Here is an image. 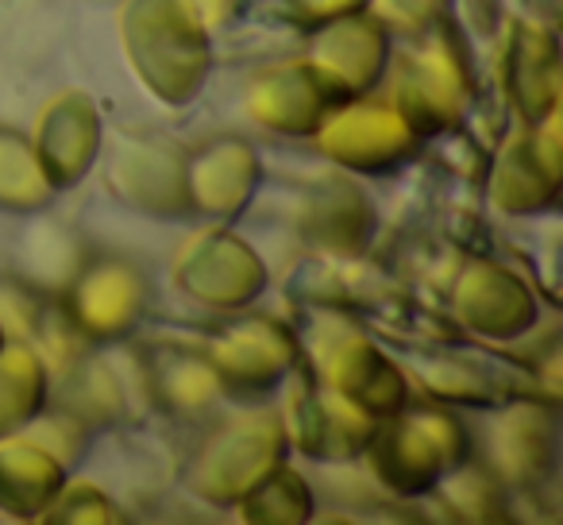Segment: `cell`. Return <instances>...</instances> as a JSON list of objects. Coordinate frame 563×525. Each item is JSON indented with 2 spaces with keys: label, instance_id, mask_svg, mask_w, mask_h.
<instances>
[{
  "label": "cell",
  "instance_id": "6da1fadb",
  "mask_svg": "<svg viewBox=\"0 0 563 525\" xmlns=\"http://www.w3.org/2000/svg\"><path fill=\"white\" fill-rule=\"evenodd\" d=\"M120 40L135 81L166 109L201 97L212 70V28L194 0H128Z\"/></svg>",
  "mask_w": 563,
  "mask_h": 525
},
{
  "label": "cell",
  "instance_id": "7a4b0ae2",
  "mask_svg": "<svg viewBox=\"0 0 563 525\" xmlns=\"http://www.w3.org/2000/svg\"><path fill=\"white\" fill-rule=\"evenodd\" d=\"M367 475L394 499H424L440 479L471 460V429L444 406H401L363 445Z\"/></svg>",
  "mask_w": 563,
  "mask_h": 525
},
{
  "label": "cell",
  "instance_id": "3957f363",
  "mask_svg": "<svg viewBox=\"0 0 563 525\" xmlns=\"http://www.w3.org/2000/svg\"><path fill=\"white\" fill-rule=\"evenodd\" d=\"M286 452H290V437L278 409L251 406L205 433L181 479L194 499L209 506H235L258 479L286 460Z\"/></svg>",
  "mask_w": 563,
  "mask_h": 525
},
{
  "label": "cell",
  "instance_id": "277c9868",
  "mask_svg": "<svg viewBox=\"0 0 563 525\" xmlns=\"http://www.w3.org/2000/svg\"><path fill=\"white\" fill-rule=\"evenodd\" d=\"M301 360L317 383L336 391L340 398L360 406L375 422L398 414L409 402L406 371L347 317H313V332L301 348Z\"/></svg>",
  "mask_w": 563,
  "mask_h": 525
},
{
  "label": "cell",
  "instance_id": "5b68a950",
  "mask_svg": "<svg viewBox=\"0 0 563 525\" xmlns=\"http://www.w3.org/2000/svg\"><path fill=\"white\" fill-rule=\"evenodd\" d=\"M394 74L398 78L390 89V105L417 128L421 140L463 124L475 97V74L460 32L448 20L409 40V51L398 58Z\"/></svg>",
  "mask_w": 563,
  "mask_h": 525
},
{
  "label": "cell",
  "instance_id": "8992f818",
  "mask_svg": "<svg viewBox=\"0 0 563 525\" xmlns=\"http://www.w3.org/2000/svg\"><path fill=\"white\" fill-rule=\"evenodd\" d=\"M147 306L151 278L128 255H89L63 283V317L89 348L128 340Z\"/></svg>",
  "mask_w": 563,
  "mask_h": 525
},
{
  "label": "cell",
  "instance_id": "52a82bcc",
  "mask_svg": "<svg viewBox=\"0 0 563 525\" xmlns=\"http://www.w3.org/2000/svg\"><path fill=\"white\" fill-rule=\"evenodd\" d=\"M205 360L217 371L224 398L263 402L298 371L301 340L290 325L247 314L212 332L205 344Z\"/></svg>",
  "mask_w": 563,
  "mask_h": 525
},
{
  "label": "cell",
  "instance_id": "ba28073f",
  "mask_svg": "<svg viewBox=\"0 0 563 525\" xmlns=\"http://www.w3.org/2000/svg\"><path fill=\"white\" fill-rule=\"evenodd\" d=\"M313 140L332 166H340L344 174H367V178H383L409 166L424 143L390 101H375L371 94L332 109Z\"/></svg>",
  "mask_w": 563,
  "mask_h": 525
},
{
  "label": "cell",
  "instance_id": "9c48e42d",
  "mask_svg": "<svg viewBox=\"0 0 563 525\" xmlns=\"http://www.w3.org/2000/svg\"><path fill=\"white\" fill-rule=\"evenodd\" d=\"M186 155L174 140L163 135L124 132L112 140L104 155V186L120 205L155 220H189Z\"/></svg>",
  "mask_w": 563,
  "mask_h": 525
},
{
  "label": "cell",
  "instance_id": "30bf717a",
  "mask_svg": "<svg viewBox=\"0 0 563 525\" xmlns=\"http://www.w3.org/2000/svg\"><path fill=\"white\" fill-rule=\"evenodd\" d=\"M174 283L186 298L201 302L220 314H240L255 306L266 294V263L247 240L232 228H205L186 248L178 251L174 263Z\"/></svg>",
  "mask_w": 563,
  "mask_h": 525
},
{
  "label": "cell",
  "instance_id": "8fae6325",
  "mask_svg": "<svg viewBox=\"0 0 563 525\" xmlns=\"http://www.w3.org/2000/svg\"><path fill=\"white\" fill-rule=\"evenodd\" d=\"M555 445L560 429L552 409L540 402H509L478 425V437H471V460L501 486H532L552 471Z\"/></svg>",
  "mask_w": 563,
  "mask_h": 525
},
{
  "label": "cell",
  "instance_id": "7c38bea8",
  "mask_svg": "<svg viewBox=\"0 0 563 525\" xmlns=\"http://www.w3.org/2000/svg\"><path fill=\"white\" fill-rule=\"evenodd\" d=\"M563 186V135L560 112L540 124H525L498 151L490 166V201L506 217H537L552 209Z\"/></svg>",
  "mask_w": 563,
  "mask_h": 525
},
{
  "label": "cell",
  "instance_id": "4fadbf2b",
  "mask_svg": "<svg viewBox=\"0 0 563 525\" xmlns=\"http://www.w3.org/2000/svg\"><path fill=\"white\" fill-rule=\"evenodd\" d=\"M340 89L309 58L258 70L247 86V117L255 128L282 140H313L332 109H340Z\"/></svg>",
  "mask_w": 563,
  "mask_h": 525
},
{
  "label": "cell",
  "instance_id": "5bb4252c",
  "mask_svg": "<svg viewBox=\"0 0 563 525\" xmlns=\"http://www.w3.org/2000/svg\"><path fill=\"white\" fill-rule=\"evenodd\" d=\"M294 379V375H290ZM286 437L294 448L321 463H347L360 460L363 445L375 433V417L363 414L360 406H352L347 398H340L336 391L317 383L309 371H301L290 386V402H286Z\"/></svg>",
  "mask_w": 563,
  "mask_h": 525
},
{
  "label": "cell",
  "instance_id": "9a60e30c",
  "mask_svg": "<svg viewBox=\"0 0 563 525\" xmlns=\"http://www.w3.org/2000/svg\"><path fill=\"white\" fill-rule=\"evenodd\" d=\"M537 294L498 259H471L452 283V317L494 344L517 340L537 325Z\"/></svg>",
  "mask_w": 563,
  "mask_h": 525
},
{
  "label": "cell",
  "instance_id": "2e32d148",
  "mask_svg": "<svg viewBox=\"0 0 563 525\" xmlns=\"http://www.w3.org/2000/svg\"><path fill=\"white\" fill-rule=\"evenodd\" d=\"M32 147L55 194L81 186L104 151V120L93 97L81 89L51 97L35 120Z\"/></svg>",
  "mask_w": 563,
  "mask_h": 525
},
{
  "label": "cell",
  "instance_id": "e0dca14e",
  "mask_svg": "<svg viewBox=\"0 0 563 525\" xmlns=\"http://www.w3.org/2000/svg\"><path fill=\"white\" fill-rule=\"evenodd\" d=\"M306 58L340 89L344 101L367 97L390 66V32L367 9L317 24Z\"/></svg>",
  "mask_w": 563,
  "mask_h": 525
},
{
  "label": "cell",
  "instance_id": "ac0fdd59",
  "mask_svg": "<svg viewBox=\"0 0 563 525\" xmlns=\"http://www.w3.org/2000/svg\"><path fill=\"white\" fill-rule=\"evenodd\" d=\"M263 182L258 151L240 135H217L186 155V189L194 217L235 220Z\"/></svg>",
  "mask_w": 563,
  "mask_h": 525
},
{
  "label": "cell",
  "instance_id": "d6986e66",
  "mask_svg": "<svg viewBox=\"0 0 563 525\" xmlns=\"http://www.w3.org/2000/svg\"><path fill=\"white\" fill-rule=\"evenodd\" d=\"M560 43L552 28L514 20L501 47V86L521 124H540L560 112Z\"/></svg>",
  "mask_w": 563,
  "mask_h": 525
},
{
  "label": "cell",
  "instance_id": "ffe728a7",
  "mask_svg": "<svg viewBox=\"0 0 563 525\" xmlns=\"http://www.w3.org/2000/svg\"><path fill=\"white\" fill-rule=\"evenodd\" d=\"M298 232L321 255L355 259L375 236V209H371L367 194L360 186L332 174V178H321L301 197Z\"/></svg>",
  "mask_w": 563,
  "mask_h": 525
},
{
  "label": "cell",
  "instance_id": "44dd1931",
  "mask_svg": "<svg viewBox=\"0 0 563 525\" xmlns=\"http://www.w3.org/2000/svg\"><path fill=\"white\" fill-rule=\"evenodd\" d=\"M70 479V468L24 433L0 437V514L12 522H43Z\"/></svg>",
  "mask_w": 563,
  "mask_h": 525
},
{
  "label": "cell",
  "instance_id": "7402d4cb",
  "mask_svg": "<svg viewBox=\"0 0 563 525\" xmlns=\"http://www.w3.org/2000/svg\"><path fill=\"white\" fill-rule=\"evenodd\" d=\"M140 379L151 406L181 422L212 414L224 398L212 363L205 360V352L197 356L189 348H151L140 360Z\"/></svg>",
  "mask_w": 563,
  "mask_h": 525
},
{
  "label": "cell",
  "instance_id": "603a6c76",
  "mask_svg": "<svg viewBox=\"0 0 563 525\" xmlns=\"http://www.w3.org/2000/svg\"><path fill=\"white\" fill-rule=\"evenodd\" d=\"M51 368L32 340H9L0 348V437L24 429L47 409Z\"/></svg>",
  "mask_w": 563,
  "mask_h": 525
},
{
  "label": "cell",
  "instance_id": "cb8c5ba5",
  "mask_svg": "<svg viewBox=\"0 0 563 525\" xmlns=\"http://www.w3.org/2000/svg\"><path fill=\"white\" fill-rule=\"evenodd\" d=\"M63 409L78 417L89 433L112 429V425L128 422V386L104 360L81 356L66 368Z\"/></svg>",
  "mask_w": 563,
  "mask_h": 525
},
{
  "label": "cell",
  "instance_id": "d4e9b609",
  "mask_svg": "<svg viewBox=\"0 0 563 525\" xmlns=\"http://www.w3.org/2000/svg\"><path fill=\"white\" fill-rule=\"evenodd\" d=\"M55 201V186L35 158L32 135L0 128V209L32 217Z\"/></svg>",
  "mask_w": 563,
  "mask_h": 525
},
{
  "label": "cell",
  "instance_id": "484cf974",
  "mask_svg": "<svg viewBox=\"0 0 563 525\" xmlns=\"http://www.w3.org/2000/svg\"><path fill=\"white\" fill-rule=\"evenodd\" d=\"M424 499H432V506H440V514L448 522H498L506 517V486L490 475L486 468H478L475 460H463L460 468H452Z\"/></svg>",
  "mask_w": 563,
  "mask_h": 525
},
{
  "label": "cell",
  "instance_id": "4316f807",
  "mask_svg": "<svg viewBox=\"0 0 563 525\" xmlns=\"http://www.w3.org/2000/svg\"><path fill=\"white\" fill-rule=\"evenodd\" d=\"M243 522L251 525H306L313 522L317 502L309 483L282 460L271 475H263L240 502H235Z\"/></svg>",
  "mask_w": 563,
  "mask_h": 525
},
{
  "label": "cell",
  "instance_id": "83f0119b",
  "mask_svg": "<svg viewBox=\"0 0 563 525\" xmlns=\"http://www.w3.org/2000/svg\"><path fill=\"white\" fill-rule=\"evenodd\" d=\"M47 525H117L124 522V514L117 510V502L93 483H70L58 491V499L51 502V510L43 514Z\"/></svg>",
  "mask_w": 563,
  "mask_h": 525
},
{
  "label": "cell",
  "instance_id": "f1b7e54d",
  "mask_svg": "<svg viewBox=\"0 0 563 525\" xmlns=\"http://www.w3.org/2000/svg\"><path fill=\"white\" fill-rule=\"evenodd\" d=\"M363 9L378 20V24L401 40H417V35L432 32L437 24L448 20V9H452V0H367Z\"/></svg>",
  "mask_w": 563,
  "mask_h": 525
},
{
  "label": "cell",
  "instance_id": "f546056e",
  "mask_svg": "<svg viewBox=\"0 0 563 525\" xmlns=\"http://www.w3.org/2000/svg\"><path fill=\"white\" fill-rule=\"evenodd\" d=\"M20 433H24V437H32L35 445H43L47 452H55L66 468H74V463L81 460V452H86V440H89L86 425H81L74 414H66L63 406H58L55 414H47V409H43V414L32 417V422H27Z\"/></svg>",
  "mask_w": 563,
  "mask_h": 525
},
{
  "label": "cell",
  "instance_id": "4dcf8cb0",
  "mask_svg": "<svg viewBox=\"0 0 563 525\" xmlns=\"http://www.w3.org/2000/svg\"><path fill=\"white\" fill-rule=\"evenodd\" d=\"M43 321L40 291L20 283H0V329L9 340H32Z\"/></svg>",
  "mask_w": 563,
  "mask_h": 525
},
{
  "label": "cell",
  "instance_id": "1f68e13d",
  "mask_svg": "<svg viewBox=\"0 0 563 525\" xmlns=\"http://www.w3.org/2000/svg\"><path fill=\"white\" fill-rule=\"evenodd\" d=\"M298 17H306L309 24H324V20L347 17V12H360L367 0H290Z\"/></svg>",
  "mask_w": 563,
  "mask_h": 525
},
{
  "label": "cell",
  "instance_id": "d6a6232c",
  "mask_svg": "<svg viewBox=\"0 0 563 525\" xmlns=\"http://www.w3.org/2000/svg\"><path fill=\"white\" fill-rule=\"evenodd\" d=\"M194 4L201 9V17L209 28H224L228 20L235 17V9H240V0H194Z\"/></svg>",
  "mask_w": 563,
  "mask_h": 525
},
{
  "label": "cell",
  "instance_id": "836d02e7",
  "mask_svg": "<svg viewBox=\"0 0 563 525\" xmlns=\"http://www.w3.org/2000/svg\"><path fill=\"white\" fill-rule=\"evenodd\" d=\"M4 344H9V337H4V329H0V348H4Z\"/></svg>",
  "mask_w": 563,
  "mask_h": 525
}]
</instances>
